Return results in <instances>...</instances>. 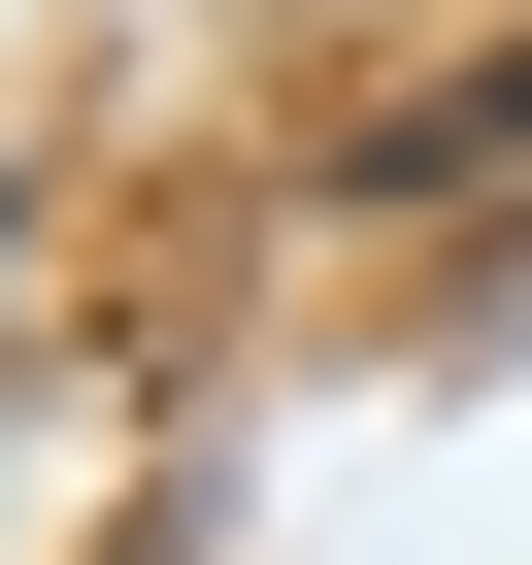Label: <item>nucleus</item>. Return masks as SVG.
<instances>
[{
  "label": "nucleus",
  "instance_id": "f257e3e1",
  "mask_svg": "<svg viewBox=\"0 0 532 565\" xmlns=\"http://www.w3.org/2000/svg\"><path fill=\"white\" fill-rule=\"evenodd\" d=\"M366 200H532V67H466V100H400V134H366Z\"/></svg>",
  "mask_w": 532,
  "mask_h": 565
},
{
  "label": "nucleus",
  "instance_id": "f03ea898",
  "mask_svg": "<svg viewBox=\"0 0 532 565\" xmlns=\"http://www.w3.org/2000/svg\"><path fill=\"white\" fill-rule=\"evenodd\" d=\"M0 266H34V200H0Z\"/></svg>",
  "mask_w": 532,
  "mask_h": 565
}]
</instances>
